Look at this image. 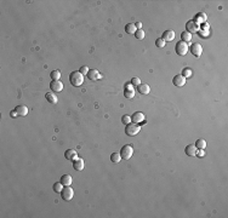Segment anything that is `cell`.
Returning <instances> with one entry per match:
<instances>
[{"label":"cell","mask_w":228,"mask_h":218,"mask_svg":"<svg viewBox=\"0 0 228 218\" xmlns=\"http://www.w3.org/2000/svg\"><path fill=\"white\" fill-rule=\"evenodd\" d=\"M172 84L177 87H181L186 84V78L182 75V74H179V75H175L174 79H172Z\"/></svg>","instance_id":"obj_6"},{"label":"cell","mask_w":228,"mask_h":218,"mask_svg":"<svg viewBox=\"0 0 228 218\" xmlns=\"http://www.w3.org/2000/svg\"><path fill=\"white\" fill-rule=\"evenodd\" d=\"M79 72H80L83 75H84V74H87V72H89V68H87L86 66H84V67H81V68L79 69Z\"/></svg>","instance_id":"obj_32"},{"label":"cell","mask_w":228,"mask_h":218,"mask_svg":"<svg viewBox=\"0 0 228 218\" xmlns=\"http://www.w3.org/2000/svg\"><path fill=\"white\" fill-rule=\"evenodd\" d=\"M10 115H11L12 118H16V117H17V114H16V112H15V110H12V112L10 113Z\"/></svg>","instance_id":"obj_33"},{"label":"cell","mask_w":228,"mask_h":218,"mask_svg":"<svg viewBox=\"0 0 228 218\" xmlns=\"http://www.w3.org/2000/svg\"><path fill=\"white\" fill-rule=\"evenodd\" d=\"M50 88H51L54 92H61L63 90V84L60 80H52L50 83Z\"/></svg>","instance_id":"obj_7"},{"label":"cell","mask_w":228,"mask_h":218,"mask_svg":"<svg viewBox=\"0 0 228 218\" xmlns=\"http://www.w3.org/2000/svg\"><path fill=\"white\" fill-rule=\"evenodd\" d=\"M46 101L47 102H50V103H52V104H56L57 103V101H58V98L54 95V93H51V92H49V93H46Z\"/></svg>","instance_id":"obj_20"},{"label":"cell","mask_w":228,"mask_h":218,"mask_svg":"<svg viewBox=\"0 0 228 218\" xmlns=\"http://www.w3.org/2000/svg\"><path fill=\"white\" fill-rule=\"evenodd\" d=\"M191 52H192L195 57H200V56H201V52H203V47H201V45L198 44V43L192 44V46H191Z\"/></svg>","instance_id":"obj_8"},{"label":"cell","mask_w":228,"mask_h":218,"mask_svg":"<svg viewBox=\"0 0 228 218\" xmlns=\"http://www.w3.org/2000/svg\"><path fill=\"white\" fill-rule=\"evenodd\" d=\"M161 39H163L164 41H165V43H168V41H172V40L175 39V32H174V30H171V29L165 30V32L163 33Z\"/></svg>","instance_id":"obj_9"},{"label":"cell","mask_w":228,"mask_h":218,"mask_svg":"<svg viewBox=\"0 0 228 218\" xmlns=\"http://www.w3.org/2000/svg\"><path fill=\"white\" fill-rule=\"evenodd\" d=\"M186 154H187V155L188 156H194L195 155V154H197V148H195V146H192V144H189V146H187L186 147Z\"/></svg>","instance_id":"obj_17"},{"label":"cell","mask_w":228,"mask_h":218,"mask_svg":"<svg viewBox=\"0 0 228 218\" xmlns=\"http://www.w3.org/2000/svg\"><path fill=\"white\" fill-rule=\"evenodd\" d=\"M73 167L74 170H77V171H81L84 167H85V162L83 159H77V160H74L73 161Z\"/></svg>","instance_id":"obj_14"},{"label":"cell","mask_w":228,"mask_h":218,"mask_svg":"<svg viewBox=\"0 0 228 218\" xmlns=\"http://www.w3.org/2000/svg\"><path fill=\"white\" fill-rule=\"evenodd\" d=\"M61 195H62V199H63V200L68 201V200H70V199L73 198L74 190H73L69 185H66V187H63V189H62V191H61Z\"/></svg>","instance_id":"obj_5"},{"label":"cell","mask_w":228,"mask_h":218,"mask_svg":"<svg viewBox=\"0 0 228 218\" xmlns=\"http://www.w3.org/2000/svg\"><path fill=\"white\" fill-rule=\"evenodd\" d=\"M121 121H123V124L128 125V124L131 122V117H129V115H124V117L121 118Z\"/></svg>","instance_id":"obj_29"},{"label":"cell","mask_w":228,"mask_h":218,"mask_svg":"<svg viewBox=\"0 0 228 218\" xmlns=\"http://www.w3.org/2000/svg\"><path fill=\"white\" fill-rule=\"evenodd\" d=\"M175 51H176V54L179 56H184L188 52V45H187V43H184L182 40L179 41L176 44V46H175Z\"/></svg>","instance_id":"obj_3"},{"label":"cell","mask_w":228,"mask_h":218,"mask_svg":"<svg viewBox=\"0 0 228 218\" xmlns=\"http://www.w3.org/2000/svg\"><path fill=\"white\" fill-rule=\"evenodd\" d=\"M204 155V151H203V149H200V151H199V156H203Z\"/></svg>","instance_id":"obj_35"},{"label":"cell","mask_w":228,"mask_h":218,"mask_svg":"<svg viewBox=\"0 0 228 218\" xmlns=\"http://www.w3.org/2000/svg\"><path fill=\"white\" fill-rule=\"evenodd\" d=\"M144 119H146V117H144V114H143V113H141V112H136V113L132 114V117H131V122L138 124V122H142Z\"/></svg>","instance_id":"obj_10"},{"label":"cell","mask_w":228,"mask_h":218,"mask_svg":"<svg viewBox=\"0 0 228 218\" xmlns=\"http://www.w3.org/2000/svg\"><path fill=\"white\" fill-rule=\"evenodd\" d=\"M140 130H141V127L138 126L137 124L130 122V124L126 125V127H125V133L128 135L129 137H134L135 135H137L138 132H140Z\"/></svg>","instance_id":"obj_2"},{"label":"cell","mask_w":228,"mask_h":218,"mask_svg":"<svg viewBox=\"0 0 228 218\" xmlns=\"http://www.w3.org/2000/svg\"><path fill=\"white\" fill-rule=\"evenodd\" d=\"M140 84H141V81H140V79H138V78H132L131 79V85L132 86H138Z\"/></svg>","instance_id":"obj_31"},{"label":"cell","mask_w":228,"mask_h":218,"mask_svg":"<svg viewBox=\"0 0 228 218\" xmlns=\"http://www.w3.org/2000/svg\"><path fill=\"white\" fill-rule=\"evenodd\" d=\"M186 29H187L188 33H191V34L198 32V24H197V22H194V21H188V22L186 23Z\"/></svg>","instance_id":"obj_11"},{"label":"cell","mask_w":228,"mask_h":218,"mask_svg":"<svg viewBox=\"0 0 228 218\" xmlns=\"http://www.w3.org/2000/svg\"><path fill=\"white\" fill-rule=\"evenodd\" d=\"M136 30H137V28H136V25H135L134 23H128V24H126L125 32L128 33V34H135Z\"/></svg>","instance_id":"obj_19"},{"label":"cell","mask_w":228,"mask_h":218,"mask_svg":"<svg viewBox=\"0 0 228 218\" xmlns=\"http://www.w3.org/2000/svg\"><path fill=\"white\" fill-rule=\"evenodd\" d=\"M136 25V28H138V29H141V27H142V23L141 22H138L137 24H135Z\"/></svg>","instance_id":"obj_34"},{"label":"cell","mask_w":228,"mask_h":218,"mask_svg":"<svg viewBox=\"0 0 228 218\" xmlns=\"http://www.w3.org/2000/svg\"><path fill=\"white\" fill-rule=\"evenodd\" d=\"M87 78L90 79V80H97L98 78H99V74H98V70H96V69H89V72H87Z\"/></svg>","instance_id":"obj_16"},{"label":"cell","mask_w":228,"mask_h":218,"mask_svg":"<svg viewBox=\"0 0 228 218\" xmlns=\"http://www.w3.org/2000/svg\"><path fill=\"white\" fill-rule=\"evenodd\" d=\"M181 40H182V41H184V43L191 41V40H192V34H191V33H188V32H183V33H181Z\"/></svg>","instance_id":"obj_22"},{"label":"cell","mask_w":228,"mask_h":218,"mask_svg":"<svg viewBox=\"0 0 228 218\" xmlns=\"http://www.w3.org/2000/svg\"><path fill=\"white\" fill-rule=\"evenodd\" d=\"M120 160H121V155H120V153H113L112 155H110V161H112V162H114V164H118Z\"/></svg>","instance_id":"obj_23"},{"label":"cell","mask_w":228,"mask_h":218,"mask_svg":"<svg viewBox=\"0 0 228 218\" xmlns=\"http://www.w3.org/2000/svg\"><path fill=\"white\" fill-rule=\"evenodd\" d=\"M63 187H65V185H63L61 182H60V183H55V184H54V191H56V193H61L62 189H63Z\"/></svg>","instance_id":"obj_27"},{"label":"cell","mask_w":228,"mask_h":218,"mask_svg":"<svg viewBox=\"0 0 228 218\" xmlns=\"http://www.w3.org/2000/svg\"><path fill=\"white\" fill-rule=\"evenodd\" d=\"M124 96L126 97V98H134V96H135V91H134V88H131V87H128L125 90V92H124Z\"/></svg>","instance_id":"obj_24"},{"label":"cell","mask_w":228,"mask_h":218,"mask_svg":"<svg viewBox=\"0 0 228 218\" xmlns=\"http://www.w3.org/2000/svg\"><path fill=\"white\" fill-rule=\"evenodd\" d=\"M50 76H51V79L52 80H60V78H61V73H60V70H52L51 72V74H50Z\"/></svg>","instance_id":"obj_26"},{"label":"cell","mask_w":228,"mask_h":218,"mask_svg":"<svg viewBox=\"0 0 228 218\" xmlns=\"http://www.w3.org/2000/svg\"><path fill=\"white\" fill-rule=\"evenodd\" d=\"M195 148H197V149H203V150H204V149L206 148V142H205V139L199 138L197 142H195Z\"/></svg>","instance_id":"obj_21"},{"label":"cell","mask_w":228,"mask_h":218,"mask_svg":"<svg viewBox=\"0 0 228 218\" xmlns=\"http://www.w3.org/2000/svg\"><path fill=\"white\" fill-rule=\"evenodd\" d=\"M137 90H138V92H140L141 95H147L150 91V87H149L148 84H140L137 86Z\"/></svg>","instance_id":"obj_15"},{"label":"cell","mask_w":228,"mask_h":218,"mask_svg":"<svg viewBox=\"0 0 228 218\" xmlns=\"http://www.w3.org/2000/svg\"><path fill=\"white\" fill-rule=\"evenodd\" d=\"M72 176L70 175H63L62 177H61V183L63 184V185H70L72 184Z\"/></svg>","instance_id":"obj_18"},{"label":"cell","mask_w":228,"mask_h":218,"mask_svg":"<svg viewBox=\"0 0 228 218\" xmlns=\"http://www.w3.org/2000/svg\"><path fill=\"white\" fill-rule=\"evenodd\" d=\"M165 44H166V43L164 41V40L161 39V38H159V39H157V40H155V45H157L158 47H160V49H163L164 46H165Z\"/></svg>","instance_id":"obj_28"},{"label":"cell","mask_w":228,"mask_h":218,"mask_svg":"<svg viewBox=\"0 0 228 218\" xmlns=\"http://www.w3.org/2000/svg\"><path fill=\"white\" fill-rule=\"evenodd\" d=\"M135 38H136V39H138V40H142L143 38H144V32H143V29H137V30L135 32Z\"/></svg>","instance_id":"obj_25"},{"label":"cell","mask_w":228,"mask_h":218,"mask_svg":"<svg viewBox=\"0 0 228 218\" xmlns=\"http://www.w3.org/2000/svg\"><path fill=\"white\" fill-rule=\"evenodd\" d=\"M17 114V117H26L28 114V108L26 106H17L15 109H14Z\"/></svg>","instance_id":"obj_13"},{"label":"cell","mask_w":228,"mask_h":218,"mask_svg":"<svg viewBox=\"0 0 228 218\" xmlns=\"http://www.w3.org/2000/svg\"><path fill=\"white\" fill-rule=\"evenodd\" d=\"M134 154V148L131 146H124L120 150V155H121V159H125V160H129Z\"/></svg>","instance_id":"obj_4"},{"label":"cell","mask_w":228,"mask_h":218,"mask_svg":"<svg viewBox=\"0 0 228 218\" xmlns=\"http://www.w3.org/2000/svg\"><path fill=\"white\" fill-rule=\"evenodd\" d=\"M182 75L184 76V78H187V76H191L192 75V70L189 68H186V69L182 70Z\"/></svg>","instance_id":"obj_30"},{"label":"cell","mask_w":228,"mask_h":218,"mask_svg":"<svg viewBox=\"0 0 228 218\" xmlns=\"http://www.w3.org/2000/svg\"><path fill=\"white\" fill-rule=\"evenodd\" d=\"M65 156H66L67 160L74 161V160L78 159V154H77V151H75L74 149H67L66 153H65Z\"/></svg>","instance_id":"obj_12"},{"label":"cell","mask_w":228,"mask_h":218,"mask_svg":"<svg viewBox=\"0 0 228 218\" xmlns=\"http://www.w3.org/2000/svg\"><path fill=\"white\" fill-rule=\"evenodd\" d=\"M69 81L73 86H80L84 83V75L80 72H72L69 75Z\"/></svg>","instance_id":"obj_1"}]
</instances>
